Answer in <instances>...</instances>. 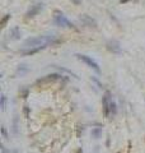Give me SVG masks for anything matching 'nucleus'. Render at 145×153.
<instances>
[{"label": "nucleus", "instance_id": "f257e3e1", "mask_svg": "<svg viewBox=\"0 0 145 153\" xmlns=\"http://www.w3.org/2000/svg\"><path fill=\"white\" fill-rule=\"evenodd\" d=\"M54 22L57 24V26H61V27H69V28H75V26L70 22V20L66 18L62 13L60 12H55L54 13Z\"/></svg>", "mask_w": 145, "mask_h": 153}, {"label": "nucleus", "instance_id": "f03ea898", "mask_svg": "<svg viewBox=\"0 0 145 153\" xmlns=\"http://www.w3.org/2000/svg\"><path fill=\"white\" fill-rule=\"evenodd\" d=\"M76 56L79 58V59H80V60H82V61H84V62H85V64H88V65H89L90 68H93V69H94V70L97 72V73H101L99 65H98L97 62H95V61H94V60H93V59H92V58L87 56V55H80V54H78Z\"/></svg>", "mask_w": 145, "mask_h": 153}, {"label": "nucleus", "instance_id": "7ed1b4c3", "mask_svg": "<svg viewBox=\"0 0 145 153\" xmlns=\"http://www.w3.org/2000/svg\"><path fill=\"white\" fill-rule=\"evenodd\" d=\"M111 93L109 92H106L103 98H102V106H103V115L104 117H108L109 116V102H111Z\"/></svg>", "mask_w": 145, "mask_h": 153}, {"label": "nucleus", "instance_id": "20e7f679", "mask_svg": "<svg viewBox=\"0 0 145 153\" xmlns=\"http://www.w3.org/2000/svg\"><path fill=\"white\" fill-rule=\"evenodd\" d=\"M107 48H108V51H111V53H113V54H121L122 53L121 45H120V42L116 40H109L107 42Z\"/></svg>", "mask_w": 145, "mask_h": 153}, {"label": "nucleus", "instance_id": "39448f33", "mask_svg": "<svg viewBox=\"0 0 145 153\" xmlns=\"http://www.w3.org/2000/svg\"><path fill=\"white\" fill-rule=\"evenodd\" d=\"M43 8V4L42 3H38V4H34V5H32V8L27 12V18H32V17H34L36 14H38V13L41 12V9Z\"/></svg>", "mask_w": 145, "mask_h": 153}, {"label": "nucleus", "instance_id": "423d86ee", "mask_svg": "<svg viewBox=\"0 0 145 153\" xmlns=\"http://www.w3.org/2000/svg\"><path fill=\"white\" fill-rule=\"evenodd\" d=\"M80 22H82L83 24H85V26H89V27H95V26H97L95 20L93 18H90L89 15H87V14H83L82 17H80Z\"/></svg>", "mask_w": 145, "mask_h": 153}, {"label": "nucleus", "instance_id": "0eeeda50", "mask_svg": "<svg viewBox=\"0 0 145 153\" xmlns=\"http://www.w3.org/2000/svg\"><path fill=\"white\" fill-rule=\"evenodd\" d=\"M46 46H40V47H33V48H29V50H23L20 51L22 55H33V54H37L38 51H41L42 48H45Z\"/></svg>", "mask_w": 145, "mask_h": 153}, {"label": "nucleus", "instance_id": "6e6552de", "mask_svg": "<svg viewBox=\"0 0 145 153\" xmlns=\"http://www.w3.org/2000/svg\"><path fill=\"white\" fill-rule=\"evenodd\" d=\"M62 75H60V74H50V75H47L45 79H42V81H40V83H43V82H55V81H57V79H60Z\"/></svg>", "mask_w": 145, "mask_h": 153}, {"label": "nucleus", "instance_id": "1a4fd4ad", "mask_svg": "<svg viewBox=\"0 0 145 153\" xmlns=\"http://www.w3.org/2000/svg\"><path fill=\"white\" fill-rule=\"evenodd\" d=\"M116 114H117V106H116V102H115V101L111 100V102H109V115L115 116Z\"/></svg>", "mask_w": 145, "mask_h": 153}, {"label": "nucleus", "instance_id": "9d476101", "mask_svg": "<svg viewBox=\"0 0 145 153\" xmlns=\"http://www.w3.org/2000/svg\"><path fill=\"white\" fill-rule=\"evenodd\" d=\"M10 37L14 38V40H18L20 37V31H19L18 27H14V28L10 31Z\"/></svg>", "mask_w": 145, "mask_h": 153}, {"label": "nucleus", "instance_id": "9b49d317", "mask_svg": "<svg viewBox=\"0 0 145 153\" xmlns=\"http://www.w3.org/2000/svg\"><path fill=\"white\" fill-rule=\"evenodd\" d=\"M0 107H1L3 111H5L6 109V96L5 95H1V97H0Z\"/></svg>", "mask_w": 145, "mask_h": 153}, {"label": "nucleus", "instance_id": "f8f14e48", "mask_svg": "<svg viewBox=\"0 0 145 153\" xmlns=\"http://www.w3.org/2000/svg\"><path fill=\"white\" fill-rule=\"evenodd\" d=\"M92 135L97 139V138H99L101 135H102V128H95V129L92 130Z\"/></svg>", "mask_w": 145, "mask_h": 153}, {"label": "nucleus", "instance_id": "ddd939ff", "mask_svg": "<svg viewBox=\"0 0 145 153\" xmlns=\"http://www.w3.org/2000/svg\"><path fill=\"white\" fill-rule=\"evenodd\" d=\"M10 19V14H5L4 15V18L1 19V22H0V27H5V24H6V22Z\"/></svg>", "mask_w": 145, "mask_h": 153}, {"label": "nucleus", "instance_id": "4468645a", "mask_svg": "<svg viewBox=\"0 0 145 153\" xmlns=\"http://www.w3.org/2000/svg\"><path fill=\"white\" fill-rule=\"evenodd\" d=\"M24 116L29 117V107L28 106H24Z\"/></svg>", "mask_w": 145, "mask_h": 153}, {"label": "nucleus", "instance_id": "2eb2a0df", "mask_svg": "<svg viewBox=\"0 0 145 153\" xmlns=\"http://www.w3.org/2000/svg\"><path fill=\"white\" fill-rule=\"evenodd\" d=\"M1 134H3V137H4L5 139L8 138V133H6V129H5L4 126H1Z\"/></svg>", "mask_w": 145, "mask_h": 153}, {"label": "nucleus", "instance_id": "dca6fc26", "mask_svg": "<svg viewBox=\"0 0 145 153\" xmlns=\"http://www.w3.org/2000/svg\"><path fill=\"white\" fill-rule=\"evenodd\" d=\"M0 149H1V153H8V151H6V148L4 147V145H0Z\"/></svg>", "mask_w": 145, "mask_h": 153}, {"label": "nucleus", "instance_id": "f3484780", "mask_svg": "<svg viewBox=\"0 0 145 153\" xmlns=\"http://www.w3.org/2000/svg\"><path fill=\"white\" fill-rule=\"evenodd\" d=\"M71 1H73L75 5H79V4H80V0H71Z\"/></svg>", "mask_w": 145, "mask_h": 153}, {"label": "nucleus", "instance_id": "a211bd4d", "mask_svg": "<svg viewBox=\"0 0 145 153\" xmlns=\"http://www.w3.org/2000/svg\"><path fill=\"white\" fill-rule=\"evenodd\" d=\"M127 1H130V0H121L120 3H121V4H125V3H127Z\"/></svg>", "mask_w": 145, "mask_h": 153}]
</instances>
